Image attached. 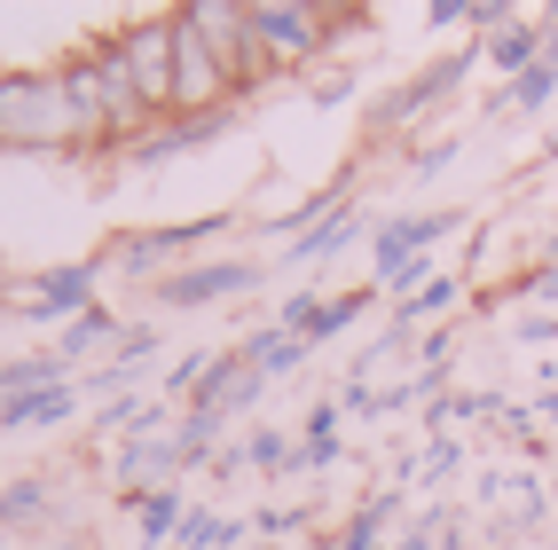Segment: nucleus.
Here are the masks:
<instances>
[{"label": "nucleus", "mask_w": 558, "mask_h": 550, "mask_svg": "<svg viewBox=\"0 0 558 550\" xmlns=\"http://www.w3.org/2000/svg\"><path fill=\"white\" fill-rule=\"evenodd\" d=\"M0 150H80L63 71H0Z\"/></svg>", "instance_id": "nucleus-1"}, {"label": "nucleus", "mask_w": 558, "mask_h": 550, "mask_svg": "<svg viewBox=\"0 0 558 550\" xmlns=\"http://www.w3.org/2000/svg\"><path fill=\"white\" fill-rule=\"evenodd\" d=\"M110 48H119V63H126L142 110H150V119H166V110H173V16H142V24H126Z\"/></svg>", "instance_id": "nucleus-2"}, {"label": "nucleus", "mask_w": 558, "mask_h": 550, "mask_svg": "<svg viewBox=\"0 0 558 550\" xmlns=\"http://www.w3.org/2000/svg\"><path fill=\"white\" fill-rule=\"evenodd\" d=\"M173 16L220 56V71H229L236 87L268 71V56H259V40H252V9H236V0H190V9H173Z\"/></svg>", "instance_id": "nucleus-3"}, {"label": "nucleus", "mask_w": 558, "mask_h": 550, "mask_svg": "<svg viewBox=\"0 0 558 550\" xmlns=\"http://www.w3.org/2000/svg\"><path fill=\"white\" fill-rule=\"evenodd\" d=\"M229 95H236V80L220 71V56L173 16V110H213V102H229Z\"/></svg>", "instance_id": "nucleus-4"}, {"label": "nucleus", "mask_w": 558, "mask_h": 550, "mask_svg": "<svg viewBox=\"0 0 558 550\" xmlns=\"http://www.w3.org/2000/svg\"><path fill=\"white\" fill-rule=\"evenodd\" d=\"M252 40L268 63H300L323 40V9H252Z\"/></svg>", "instance_id": "nucleus-5"}]
</instances>
